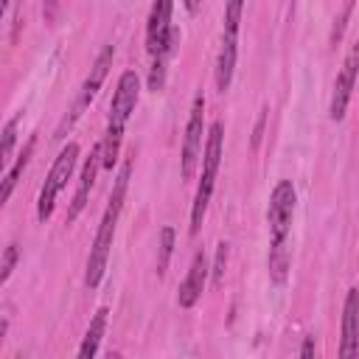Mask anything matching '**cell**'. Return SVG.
Returning <instances> with one entry per match:
<instances>
[{"label": "cell", "mask_w": 359, "mask_h": 359, "mask_svg": "<svg viewBox=\"0 0 359 359\" xmlns=\"http://www.w3.org/2000/svg\"><path fill=\"white\" fill-rule=\"evenodd\" d=\"M34 146H36V137H28V143L22 146V151H20L17 163H14L11 168H6V174H3V202H8V199H11V191H14V185H17L20 174L25 171V165H28V160H31V154H34Z\"/></svg>", "instance_id": "9a60e30c"}, {"label": "cell", "mask_w": 359, "mask_h": 359, "mask_svg": "<svg viewBox=\"0 0 359 359\" xmlns=\"http://www.w3.org/2000/svg\"><path fill=\"white\" fill-rule=\"evenodd\" d=\"M314 356H317L314 337H303V345H300V359H314Z\"/></svg>", "instance_id": "7402d4cb"}, {"label": "cell", "mask_w": 359, "mask_h": 359, "mask_svg": "<svg viewBox=\"0 0 359 359\" xmlns=\"http://www.w3.org/2000/svg\"><path fill=\"white\" fill-rule=\"evenodd\" d=\"M264 121H266V109L258 115V123H255V135H252V146L258 149V143H261V135H264Z\"/></svg>", "instance_id": "603a6c76"}, {"label": "cell", "mask_w": 359, "mask_h": 359, "mask_svg": "<svg viewBox=\"0 0 359 359\" xmlns=\"http://www.w3.org/2000/svg\"><path fill=\"white\" fill-rule=\"evenodd\" d=\"M101 165H104V146L98 143V146H93L90 157L84 160V168H81V177H79V188H76L73 205H70V210H67V219H70V222L87 208V199H90V191H93V185H95V174H98Z\"/></svg>", "instance_id": "4fadbf2b"}, {"label": "cell", "mask_w": 359, "mask_h": 359, "mask_svg": "<svg viewBox=\"0 0 359 359\" xmlns=\"http://www.w3.org/2000/svg\"><path fill=\"white\" fill-rule=\"evenodd\" d=\"M112 56H115L112 45H104L101 53L95 56L90 73H87V79H84V84H81V90H79L73 107H70V115L62 118V123L56 126V135H53V137H65V132H67V129L81 118V112L93 104V98L98 95V90H101V84H104V79H107V73H109V67H112Z\"/></svg>", "instance_id": "52a82bcc"}, {"label": "cell", "mask_w": 359, "mask_h": 359, "mask_svg": "<svg viewBox=\"0 0 359 359\" xmlns=\"http://www.w3.org/2000/svg\"><path fill=\"white\" fill-rule=\"evenodd\" d=\"M202 132H205V95L196 93L191 104V115L185 123V137H182V151H180V174L182 180H194L199 151H202Z\"/></svg>", "instance_id": "9c48e42d"}, {"label": "cell", "mask_w": 359, "mask_h": 359, "mask_svg": "<svg viewBox=\"0 0 359 359\" xmlns=\"http://www.w3.org/2000/svg\"><path fill=\"white\" fill-rule=\"evenodd\" d=\"M107 359H121V353H115V351H109V353H107Z\"/></svg>", "instance_id": "cb8c5ba5"}, {"label": "cell", "mask_w": 359, "mask_h": 359, "mask_svg": "<svg viewBox=\"0 0 359 359\" xmlns=\"http://www.w3.org/2000/svg\"><path fill=\"white\" fill-rule=\"evenodd\" d=\"M227 241H219V247H216V258H213V266H210V272H213V286H222V280H224V266H227Z\"/></svg>", "instance_id": "d6986e66"}, {"label": "cell", "mask_w": 359, "mask_h": 359, "mask_svg": "<svg viewBox=\"0 0 359 359\" xmlns=\"http://www.w3.org/2000/svg\"><path fill=\"white\" fill-rule=\"evenodd\" d=\"M76 163H79V143L62 146V151L56 154V160H53V165H50L45 182H42V188H39V199H36V219H39V222H48V219L53 216L56 196H59V191L67 185V180H70V174H73V168H76Z\"/></svg>", "instance_id": "5b68a950"}, {"label": "cell", "mask_w": 359, "mask_h": 359, "mask_svg": "<svg viewBox=\"0 0 359 359\" xmlns=\"http://www.w3.org/2000/svg\"><path fill=\"white\" fill-rule=\"evenodd\" d=\"M353 11V3H345L342 6V14H339V20H337V25H334V31H331V45H337L339 39H342V31H345V20H348V14Z\"/></svg>", "instance_id": "44dd1931"}, {"label": "cell", "mask_w": 359, "mask_h": 359, "mask_svg": "<svg viewBox=\"0 0 359 359\" xmlns=\"http://www.w3.org/2000/svg\"><path fill=\"white\" fill-rule=\"evenodd\" d=\"M129 177H132V160H126L112 182V191H109V202H107V210L101 216V224L95 230V238H93V247H90V255H87V272H84V286L87 289H95L107 272V261H109V250H112V238H115V227H118V219H121V210H123V199H126V188H129Z\"/></svg>", "instance_id": "6da1fadb"}, {"label": "cell", "mask_w": 359, "mask_h": 359, "mask_svg": "<svg viewBox=\"0 0 359 359\" xmlns=\"http://www.w3.org/2000/svg\"><path fill=\"white\" fill-rule=\"evenodd\" d=\"M165 65H168V59H151V70H149V90L151 93L163 90V84H165Z\"/></svg>", "instance_id": "ffe728a7"}, {"label": "cell", "mask_w": 359, "mask_h": 359, "mask_svg": "<svg viewBox=\"0 0 359 359\" xmlns=\"http://www.w3.org/2000/svg\"><path fill=\"white\" fill-rule=\"evenodd\" d=\"M294 185L292 180H280L269 194L266 222H269V252H289V233H292V216H294Z\"/></svg>", "instance_id": "277c9868"}, {"label": "cell", "mask_w": 359, "mask_h": 359, "mask_svg": "<svg viewBox=\"0 0 359 359\" xmlns=\"http://www.w3.org/2000/svg\"><path fill=\"white\" fill-rule=\"evenodd\" d=\"M222 143H224V123L213 121L208 135H205V149H202V177L194 194V205H191V236L199 233L210 196H213V185H216V174H219V163H222Z\"/></svg>", "instance_id": "3957f363"}, {"label": "cell", "mask_w": 359, "mask_h": 359, "mask_svg": "<svg viewBox=\"0 0 359 359\" xmlns=\"http://www.w3.org/2000/svg\"><path fill=\"white\" fill-rule=\"evenodd\" d=\"M104 331H107V309H98V311L93 314L90 325H87V331H84V339H81V345H79L76 359H95L98 345H101V339H104Z\"/></svg>", "instance_id": "5bb4252c"}, {"label": "cell", "mask_w": 359, "mask_h": 359, "mask_svg": "<svg viewBox=\"0 0 359 359\" xmlns=\"http://www.w3.org/2000/svg\"><path fill=\"white\" fill-rule=\"evenodd\" d=\"M356 73H359V39L348 48L345 62H342V70H339V76L334 81V95H331V107H328L331 121H342L345 118L348 104H351V95H353Z\"/></svg>", "instance_id": "30bf717a"}, {"label": "cell", "mask_w": 359, "mask_h": 359, "mask_svg": "<svg viewBox=\"0 0 359 359\" xmlns=\"http://www.w3.org/2000/svg\"><path fill=\"white\" fill-rule=\"evenodd\" d=\"M17 258H20V247H17L14 241L6 244V250H3V261H0V283H8V278H11L14 266H17Z\"/></svg>", "instance_id": "ac0fdd59"}, {"label": "cell", "mask_w": 359, "mask_h": 359, "mask_svg": "<svg viewBox=\"0 0 359 359\" xmlns=\"http://www.w3.org/2000/svg\"><path fill=\"white\" fill-rule=\"evenodd\" d=\"M140 98V79L135 70H123L118 84H115V95L109 104V121H107V132H104V168H112L118 163L121 154V140H123V129L137 107Z\"/></svg>", "instance_id": "7a4b0ae2"}, {"label": "cell", "mask_w": 359, "mask_h": 359, "mask_svg": "<svg viewBox=\"0 0 359 359\" xmlns=\"http://www.w3.org/2000/svg\"><path fill=\"white\" fill-rule=\"evenodd\" d=\"M17 115L14 118H8L6 121V126H3V146H0V163L3 165H8V160H11V151H14V143H17Z\"/></svg>", "instance_id": "e0dca14e"}, {"label": "cell", "mask_w": 359, "mask_h": 359, "mask_svg": "<svg viewBox=\"0 0 359 359\" xmlns=\"http://www.w3.org/2000/svg\"><path fill=\"white\" fill-rule=\"evenodd\" d=\"M208 272H210V264H208V255L205 250H199L188 266V275L185 280L180 283V294H177V303L180 309H194L196 300L202 297V289H205V280H208Z\"/></svg>", "instance_id": "7c38bea8"}, {"label": "cell", "mask_w": 359, "mask_h": 359, "mask_svg": "<svg viewBox=\"0 0 359 359\" xmlns=\"http://www.w3.org/2000/svg\"><path fill=\"white\" fill-rule=\"evenodd\" d=\"M339 359H359V289H348L339 323Z\"/></svg>", "instance_id": "8fae6325"}, {"label": "cell", "mask_w": 359, "mask_h": 359, "mask_svg": "<svg viewBox=\"0 0 359 359\" xmlns=\"http://www.w3.org/2000/svg\"><path fill=\"white\" fill-rule=\"evenodd\" d=\"M171 252H174V227L165 224L160 230V244H157V275H165L168 261H171Z\"/></svg>", "instance_id": "2e32d148"}, {"label": "cell", "mask_w": 359, "mask_h": 359, "mask_svg": "<svg viewBox=\"0 0 359 359\" xmlns=\"http://www.w3.org/2000/svg\"><path fill=\"white\" fill-rule=\"evenodd\" d=\"M171 11L174 6L168 0H160L151 6L149 11V22H146V50L151 59H168L177 42V34L171 28Z\"/></svg>", "instance_id": "ba28073f"}, {"label": "cell", "mask_w": 359, "mask_h": 359, "mask_svg": "<svg viewBox=\"0 0 359 359\" xmlns=\"http://www.w3.org/2000/svg\"><path fill=\"white\" fill-rule=\"evenodd\" d=\"M244 3L233 0L224 8V31H222V48L216 56V90L227 93L233 73H236V56H238V22H241Z\"/></svg>", "instance_id": "8992f818"}]
</instances>
